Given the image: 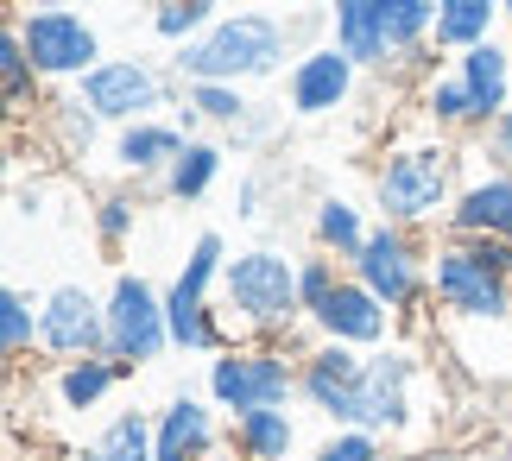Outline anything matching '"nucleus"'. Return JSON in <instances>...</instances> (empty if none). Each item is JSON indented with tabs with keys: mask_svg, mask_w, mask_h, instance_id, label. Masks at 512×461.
Listing matches in <instances>:
<instances>
[{
	"mask_svg": "<svg viewBox=\"0 0 512 461\" xmlns=\"http://www.w3.org/2000/svg\"><path fill=\"white\" fill-rule=\"evenodd\" d=\"M298 392H304V379H298V367H291L279 348H228V354L209 360V398H215V411H234V417L285 411Z\"/></svg>",
	"mask_w": 512,
	"mask_h": 461,
	"instance_id": "obj_4",
	"label": "nucleus"
},
{
	"mask_svg": "<svg viewBox=\"0 0 512 461\" xmlns=\"http://www.w3.org/2000/svg\"><path fill=\"white\" fill-rule=\"evenodd\" d=\"M38 348L57 354V360L108 354V310L95 304L83 285H57L45 297V329H38Z\"/></svg>",
	"mask_w": 512,
	"mask_h": 461,
	"instance_id": "obj_11",
	"label": "nucleus"
},
{
	"mask_svg": "<svg viewBox=\"0 0 512 461\" xmlns=\"http://www.w3.org/2000/svg\"><path fill=\"white\" fill-rule=\"evenodd\" d=\"M45 329V304H32L19 285L0 291V354H26Z\"/></svg>",
	"mask_w": 512,
	"mask_h": 461,
	"instance_id": "obj_27",
	"label": "nucleus"
},
{
	"mask_svg": "<svg viewBox=\"0 0 512 461\" xmlns=\"http://www.w3.org/2000/svg\"><path fill=\"white\" fill-rule=\"evenodd\" d=\"M234 449H241V461H291V449H298V424H291V411L234 417Z\"/></svg>",
	"mask_w": 512,
	"mask_h": 461,
	"instance_id": "obj_20",
	"label": "nucleus"
},
{
	"mask_svg": "<svg viewBox=\"0 0 512 461\" xmlns=\"http://www.w3.org/2000/svg\"><path fill=\"white\" fill-rule=\"evenodd\" d=\"M399 461H437V455H399Z\"/></svg>",
	"mask_w": 512,
	"mask_h": 461,
	"instance_id": "obj_37",
	"label": "nucleus"
},
{
	"mask_svg": "<svg viewBox=\"0 0 512 461\" xmlns=\"http://www.w3.org/2000/svg\"><path fill=\"white\" fill-rule=\"evenodd\" d=\"M494 158H500L506 177H512V114H500V120H494Z\"/></svg>",
	"mask_w": 512,
	"mask_h": 461,
	"instance_id": "obj_36",
	"label": "nucleus"
},
{
	"mask_svg": "<svg viewBox=\"0 0 512 461\" xmlns=\"http://www.w3.org/2000/svg\"><path fill=\"white\" fill-rule=\"evenodd\" d=\"M133 209H140L133 196H108V203L95 209V234H102L108 247H114V240H127L133 234Z\"/></svg>",
	"mask_w": 512,
	"mask_h": 461,
	"instance_id": "obj_35",
	"label": "nucleus"
},
{
	"mask_svg": "<svg viewBox=\"0 0 512 461\" xmlns=\"http://www.w3.org/2000/svg\"><path fill=\"white\" fill-rule=\"evenodd\" d=\"M348 89H354V57H348L342 45L310 51L304 64L291 70V108H298V114H329V108H342Z\"/></svg>",
	"mask_w": 512,
	"mask_h": 461,
	"instance_id": "obj_16",
	"label": "nucleus"
},
{
	"mask_svg": "<svg viewBox=\"0 0 512 461\" xmlns=\"http://www.w3.org/2000/svg\"><path fill=\"white\" fill-rule=\"evenodd\" d=\"M215 171H222V152L203 146V139H190L184 152L171 158V171H165V190L177 196V203H196L209 184H215Z\"/></svg>",
	"mask_w": 512,
	"mask_h": 461,
	"instance_id": "obj_26",
	"label": "nucleus"
},
{
	"mask_svg": "<svg viewBox=\"0 0 512 461\" xmlns=\"http://www.w3.org/2000/svg\"><path fill=\"white\" fill-rule=\"evenodd\" d=\"M411 379H418V354L411 348H380L367 360L361 398H354V430L367 436H399L411 424Z\"/></svg>",
	"mask_w": 512,
	"mask_h": 461,
	"instance_id": "obj_9",
	"label": "nucleus"
},
{
	"mask_svg": "<svg viewBox=\"0 0 512 461\" xmlns=\"http://www.w3.org/2000/svg\"><path fill=\"white\" fill-rule=\"evenodd\" d=\"M209 13H215V0H159V13H152V32H159V38H190Z\"/></svg>",
	"mask_w": 512,
	"mask_h": 461,
	"instance_id": "obj_31",
	"label": "nucleus"
},
{
	"mask_svg": "<svg viewBox=\"0 0 512 461\" xmlns=\"http://www.w3.org/2000/svg\"><path fill=\"white\" fill-rule=\"evenodd\" d=\"M449 228H456V240H512V177H481V184H468L456 196V209H449Z\"/></svg>",
	"mask_w": 512,
	"mask_h": 461,
	"instance_id": "obj_17",
	"label": "nucleus"
},
{
	"mask_svg": "<svg viewBox=\"0 0 512 461\" xmlns=\"http://www.w3.org/2000/svg\"><path fill=\"white\" fill-rule=\"evenodd\" d=\"M462 83H468V95H475L481 120H500L506 83H512V51H500L494 38H487V45H475V51H462Z\"/></svg>",
	"mask_w": 512,
	"mask_h": 461,
	"instance_id": "obj_19",
	"label": "nucleus"
},
{
	"mask_svg": "<svg viewBox=\"0 0 512 461\" xmlns=\"http://www.w3.org/2000/svg\"><path fill=\"white\" fill-rule=\"evenodd\" d=\"M449 171H456V152H449V146H405V152H392L380 165V177H373L380 215L392 228L430 222L437 209H449Z\"/></svg>",
	"mask_w": 512,
	"mask_h": 461,
	"instance_id": "obj_6",
	"label": "nucleus"
},
{
	"mask_svg": "<svg viewBox=\"0 0 512 461\" xmlns=\"http://www.w3.org/2000/svg\"><path fill=\"white\" fill-rule=\"evenodd\" d=\"M430 297L449 310V323H512V278L494 272L468 240H449L430 259Z\"/></svg>",
	"mask_w": 512,
	"mask_h": 461,
	"instance_id": "obj_5",
	"label": "nucleus"
},
{
	"mask_svg": "<svg viewBox=\"0 0 512 461\" xmlns=\"http://www.w3.org/2000/svg\"><path fill=\"white\" fill-rule=\"evenodd\" d=\"M380 26H386V51H411L437 26V0H380Z\"/></svg>",
	"mask_w": 512,
	"mask_h": 461,
	"instance_id": "obj_28",
	"label": "nucleus"
},
{
	"mask_svg": "<svg viewBox=\"0 0 512 461\" xmlns=\"http://www.w3.org/2000/svg\"><path fill=\"white\" fill-rule=\"evenodd\" d=\"M494 13H500V0H437V45H462V51L487 45Z\"/></svg>",
	"mask_w": 512,
	"mask_h": 461,
	"instance_id": "obj_24",
	"label": "nucleus"
},
{
	"mask_svg": "<svg viewBox=\"0 0 512 461\" xmlns=\"http://www.w3.org/2000/svg\"><path fill=\"white\" fill-rule=\"evenodd\" d=\"M127 367L114 354H89V360H64L57 367V405L64 411H95L102 398L114 392V379H121Z\"/></svg>",
	"mask_w": 512,
	"mask_h": 461,
	"instance_id": "obj_18",
	"label": "nucleus"
},
{
	"mask_svg": "<svg viewBox=\"0 0 512 461\" xmlns=\"http://www.w3.org/2000/svg\"><path fill=\"white\" fill-rule=\"evenodd\" d=\"M285 57V26L266 13H234L222 26H209L203 38H190L177 70L190 83H234V76H266Z\"/></svg>",
	"mask_w": 512,
	"mask_h": 461,
	"instance_id": "obj_2",
	"label": "nucleus"
},
{
	"mask_svg": "<svg viewBox=\"0 0 512 461\" xmlns=\"http://www.w3.org/2000/svg\"><path fill=\"white\" fill-rule=\"evenodd\" d=\"M108 310V354L121 360V367H146V360H159L171 348V316H165V291H152L146 278L121 272L114 278V291L102 297Z\"/></svg>",
	"mask_w": 512,
	"mask_h": 461,
	"instance_id": "obj_7",
	"label": "nucleus"
},
{
	"mask_svg": "<svg viewBox=\"0 0 512 461\" xmlns=\"http://www.w3.org/2000/svg\"><path fill=\"white\" fill-rule=\"evenodd\" d=\"M354 278L380 297V304L392 310V316H411L430 297V266L418 259V247H411V234L405 228H373L367 234V247H361V259H354Z\"/></svg>",
	"mask_w": 512,
	"mask_h": 461,
	"instance_id": "obj_8",
	"label": "nucleus"
},
{
	"mask_svg": "<svg viewBox=\"0 0 512 461\" xmlns=\"http://www.w3.org/2000/svg\"><path fill=\"white\" fill-rule=\"evenodd\" d=\"M215 455V411L203 398H171L152 417V461H209Z\"/></svg>",
	"mask_w": 512,
	"mask_h": 461,
	"instance_id": "obj_15",
	"label": "nucleus"
},
{
	"mask_svg": "<svg viewBox=\"0 0 512 461\" xmlns=\"http://www.w3.org/2000/svg\"><path fill=\"white\" fill-rule=\"evenodd\" d=\"M222 297H228V310L241 316L247 335H291V323L304 316L298 259H285V253H272V247L234 253L228 272H222Z\"/></svg>",
	"mask_w": 512,
	"mask_h": 461,
	"instance_id": "obj_1",
	"label": "nucleus"
},
{
	"mask_svg": "<svg viewBox=\"0 0 512 461\" xmlns=\"http://www.w3.org/2000/svg\"><path fill=\"white\" fill-rule=\"evenodd\" d=\"M165 102V83L152 76L140 57H121V64H95L83 76V108L95 120H127V127H140L146 108Z\"/></svg>",
	"mask_w": 512,
	"mask_h": 461,
	"instance_id": "obj_12",
	"label": "nucleus"
},
{
	"mask_svg": "<svg viewBox=\"0 0 512 461\" xmlns=\"http://www.w3.org/2000/svg\"><path fill=\"white\" fill-rule=\"evenodd\" d=\"M342 285V272H336V259L329 253H317V259H304L298 266V297H304V316H317L323 304H329V291Z\"/></svg>",
	"mask_w": 512,
	"mask_h": 461,
	"instance_id": "obj_30",
	"label": "nucleus"
},
{
	"mask_svg": "<svg viewBox=\"0 0 512 461\" xmlns=\"http://www.w3.org/2000/svg\"><path fill=\"white\" fill-rule=\"evenodd\" d=\"M190 102H196V114L228 120V127L247 114V102H241V89H234V83H196V89H190Z\"/></svg>",
	"mask_w": 512,
	"mask_h": 461,
	"instance_id": "obj_32",
	"label": "nucleus"
},
{
	"mask_svg": "<svg viewBox=\"0 0 512 461\" xmlns=\"http://www.w3.org/2000/svg\"><path fill=\"white\" fill-rule=\"evenodd\" d=\"M19 38H26L32 70L45 76H89L95 70V32L64 7H38L19 19Z\"/></svg>",
	"mask_w": 512,
	"mask_h": 461,
	"instance_id": "obj_10",
	"label": "nucleus"
},
{
	"mask_svg": "<svg viewBox=\"0 0 512 461\" xmlns=\"http://www.w3.org/2000/svg\"><path fill=\"white\" fill-rule=\"evenodd\" d=\"M310 461H380V436H367V430H336Z\"/></svg>",
	"mask_w": 512,
	"mask_h": 461,
	"instance_id": "obj_33",
	"label": "nucleus"
},
{
	"mask_svg": "<svg viewBox=\"0 0 512 461\" xmlns=\"http://www.w3.org/2000/svg\"><path fill=\"white\" fill-rule=\"evenodd\" d=\"M367 234H373V228L361 222V209H354V203H342V196L317 203V247H323L329 259H361Z\"/></svg>",
	"mask_w": 512,
	"mask_h": 461,
	"instance_id": "obj_23",
	"label": "nucleus"
},
{
	"mask_svg": "<svg viewBox=\"0 0 512 461\" xmlns=\"http://www.w3.org/2000/svg\"><path fill=\"white\" fill-rule=\"evenodd\" d=\"M506 13H512V0H506Z\"/></svg>",
	"mask_w": 512,
	"mask_h": 461,
	"instance_id": "obj_38",
	"label": "nucleus"
},
{
	"mask_svg": "<svg viewBox=\"0 0 512 461\" xmlns=\"http://www.w3.org/2000/svg\"><path fill=\"white\" fill-rule=\"evenodd\" d=\"M430 114L449 120V127H456V120H481V108H475V95H468L462 76H456V83H437V89H430Z\"/></svg>",
	"mask_w": 512,
	"mask_h": 461,
	"instance_id": "obj_34",
	"label": "nucleus"
},
{
	"mask_svg": "<svg viewBox=\"0 0 512 461\" xmlns=\"http://www.w3.org/2000/svg\"><path fill=\"white\" fill-rule=\"evenodd\" d=\"M190 139H184V127H152V120H140V127H127L121 133V146H114V158H121L127 171H171V158L184 152Z\"/></svg>",
	"mask_w": 512,
	"mask_h": 461,
	"instance_id": "obj_22",
	"label": "nucleus"
},
{
	"mask_svg": "<svg viewBox=\"0 0 512 461\" xmlns=\"http://www.w3.org/2000/svg\"><path fill=\"white\" fill-rule=\"evenodd\" d=\"M298 379H304V398L329 417V424L354 430V398H361V379H367L361 348H342V342L310 348V354H304V367H298Z\"/></svg>",
	"mask_w": 512,
	"mask_h": 461,
	"instance_id": "obj_13",
	"label": "nucleus"
},
{
	"mask_svg": "<svg viewBox=\"0 0 512 461\" xmlns=\"http://www.w3.org/2000/svg\"><path fill=\"white\" fill-rule=\"evenodd\" d=\"M0 76H7V102L19 108L32 89V57H26V38H19V26L0 32Z\"/></svg>",
	"mask_w": 512,
	"mask_h": 461,
	"instance_id": "obj_29",
	"label": "nucleus"
},
{
	"mask_svg": "<svg viewBox=\"0 0 512 461\" xmlns=\"http://www.w3.org/2000/svg\"><path fill=\"white\" fill-rule=\"evenodd\" d=\"M310 323L323 329V342H342V348H380V342H386V329H392V310L361 285V278H342V285L329 291V304L310 316Z\"/></svg>",
	"mask_w": 512,
	"mask_h": 461,
	"instance_id": "obj_14",
	"label": "nucleus"
},
{
	"mask_svg": "<svg viewBox=\"0 0 512 461\" xmlns=\"http://www.w3.org/2000/svg\"><path fill=\"white\" fill-rule=\"evenodd\" d=\"M336 45L354 57V64H380L386 57L380 0H336Z\"/></svg>",
	"mask_w": 512,
	"mask_h": 461,
	"instance_id": "obj_21",
	"label": "nucleus"
},
{
	"mask_svg": "<svg viewBox=\"0 0 512 461\" xmlns=\"http://www.w3.org/2000/svg\"><path fill=\"white\" fill-rule=\"evenodd\" d=\"M83 461H152V417L146 411H121L114 424L83 449Z\"/></svg>",
	"mask_w": 512,
	"mask_h": 461,
	"instance_id": "obj_25",
	"label": "nucleus"
},
{
	"mask_svg": "<svg viewBox=\"0 0 512 461\" xmlns=\"http://www.w3.org/2000/svg\"><path fill=\"white\" fill-rule=\"evenodd\" d=\"M228 272V259H222V234H196V247L184 259V272L171 278V291H165V316H171V348H190V354H228V329L215 323V310H209V291H215V278Z\"/></svg>",
	"mask_w": 512,
	"mask_h": 461,
	"instance_id": "obj_3",
	"label": "nucleus"
}]
</instances>
